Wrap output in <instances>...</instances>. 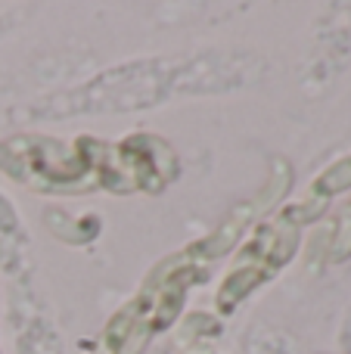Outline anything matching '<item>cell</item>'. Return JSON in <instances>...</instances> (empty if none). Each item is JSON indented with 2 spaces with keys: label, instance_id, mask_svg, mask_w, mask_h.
I'll return each mask as SVG.
<instances>
[{
  "label": "cell",
  "instance_id": "cell-1",
  "mask_svg": "<svg viewBox=\"0 0 351 354\" xmlns=\"http://www.w3.org/2000/svg\"><path fill=\"white\" fill-rule=\"evenodd\" d=\"M209 274L211 264H205L193 245L162 258L143 277L140 289L103 326L99 354H143L155 336L178 324L190 289L209 280Z\"/></svg>",
  "mask_w": 351,
  "mask_h": 354
},
{
  "label": "cell",
  "instance_id": "cell-2",
  "mask_svg": "<svg viewBox=\"0 0 351 354\" xmlns=\"http://www.w3.org/2000/svg\"><path fill=\"white\" fill-rule=\"evenodd\" d=\"M106 140L97 137H56L19 134L0 140V171L35 193L78 196L99 189Z\"/></svg>",
  "mask_w": 351,
  "mask_h": 354
},
{
  "label": "cell",
  "instance_id": "cell-3",
  "mask_svg": "<svg viewBox=\"0 0 351 354\" xmlns=\"http://www.w3.org/2000/svg\"><path fill=\"white\" fill-rule=\"evenodd\" d=\"M302 245V227L292 224L283 212H271L246 233L243 245L236 249L234 264L224 274L221 289L215 295L218 311L227 317L234 314L252 292H258L265 283H271L283 268L296 258Z\"/></svg>",
  "mask_w": 351,
  "mask_h": 354
},
{
  "label": "cell",
  "instance_id": "cell-4",
  "mask_svg": "<svg viewBox=\"0 0 351 354\" xmlns=\"http://www.w3.org/2000/svg\"><path fill=\"white\" fill-rule=\"evenodd\" d=\"M180 174V159L174 147L159 134H137L109 143L103 156L99 189L115 196L128 193H165Z\"/></svg>",
  "mask_w": 351,
  "mask_h": 354
},
{
  "label": "cell",
  "instance_id": "cell-5",
  "mask_svg": "<svg viewBox=\"0 0 351 354\" xmlns=\"http://www.w3.org/2000/svg\"><path fill=\"white\" fill-rule=\"evenodd\" d=\"M290 187H292L290 162L277 159V162H274V168H271V174H267V180L261 183V189H255L249 199L236 202V205L224 214L221 224H218L209 236L190 243L193 252H196L205 264H215L218 258H224L227 252H234L236 245H240V239H246V233L252 230L261 218H267V214L277 208V202L283 199Z\"/></svg>",
  "mask_w": 351,
  "mask_h": 354
},
{
  "label": "cell",
  "instance_id": "cell-6",
  "mask_svg": "<svg viewBox=\"0 0 351 354\" xmlns=\"http://www.w3.org/2000/svg\"><path fill=\"white\" fill-rule=\"evenodd\" d=\"M345 258H351V208L342 205L327 233V261L342 264Z\"/></svg>",
  "mask_w": 351,
  "mask_h": 354
},
{
  "label": "cell",
  "instance_id": "cell-7",
  "mask_svg": "<svg viewBox=\"0 0 351 354\" xmlns=\"http://www.w3.org/2000/svg\"><path fill=\"white\" fill-rule=\"evenodd\" d=\"M345 205H348V208H351V199H348V202H345Z\"/></svg>",
  "mask_w": 351,
  "mask_h": 354
},
{
  "label": "cell",
  "instance_id": "cell-8",
  "mask_svg": "<svg viewBox=\"0 0 351 354\" xmlns=\"http://www.w3.org/2000/svg\"><path fill=\"white\" fill-rule=\"evenodd\" d=\"M196 354H202V351H196Z\"/></svg>",
  "mask_w": 351,
  "mask_h": 354
}]
</instances>
